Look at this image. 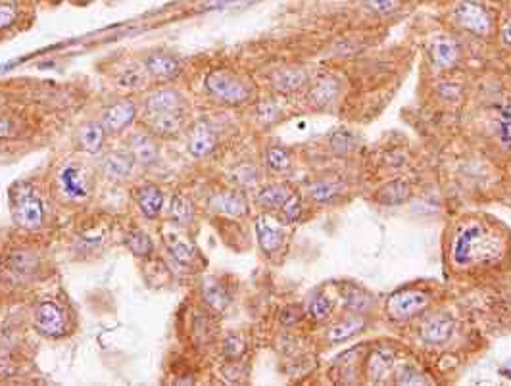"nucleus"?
I'll use <instances>...</instances> for the list:
<instances>
[{
  "instance_id": "nucleus-1",
  "label": "nucleus",
  "mask_w": 511,
  "mask_h": 386,
  "mask_svg": "<svg viewBox=\"0 0 511 386\" xmlns=\"http://www.w3.org/2000/svg\"><path fill=\"white\" fill-rule=\"evenodd\" d=\"M450 254L456 267H467L475 262H490L498 256V239L488 233L479 221H467L452 240Z\"/></svg>"
},
{
  "instance_id": "nucleus-2",
  "label": "nucleus",
  "mask_w": 511,
  "mask_h": 386,
  "mask_svg": "<svg viewBox=\"0 0 511 386\" xmlns=\"http://www.w3.org/2000/svg\"><path fill=\"white\" fill-rule=\"evenodd\" d=\"M12 217L21 229H39L43 225V200L37 197L31 184L18 183L12 187Z\"/></svg>"
},
{
  "instance_id": "nucleus-3",
  "label": "nucleus",
  "mask_w": 511,
  "mask_h": 386,
  "mask_svg": "<svg viewBox=\"0 0 511 386\" xmlns=\"http://www.w3.org/2000/svg\"><path fill=\"white\" fill-rule=\"evenodd\" d=\"M209 94L223 104H242L250 96V89L240 75L229 69H216L206 77Z\"/></svg>"
},
{
  "instance_id": "nucleus-4",
  "label": "nucleus",
  "mask_w": 511,
  "mask_h": 386,
  "mask_svg": "<svg viewBox=\"0 0 511 386\" xmlns=\"http://www.w3.org/2000/svg\"><path fill=\"white\" fill-rule=\"evenodd\" d=\"M429 304V295L423 290H413V288H406V290H398L390 296L387 302V313L388 317L395 321H404V319L413 317L415 313H419L423 307Z\"/></svg>"
},
{
  "instance_id": "nucleus-5",
  "label": "nucleus",
  "mask_w": 511,
  "mask_h": 386,
  "mask_svg": "<svg viewBox=\"0 0 511 386\" xmlns=\"http://www.w3.org/2000/svg\"><path fill=\"white\" fill-rule=\"evenodd\" d=\"M456 21L463 29L471 31L475 35H488L492 29V19L488 16L485 8L473 2V0H463L456 6Z\"/></svg>"
},
{
  "instance_id": "nucleus-6",
  "label": "nucleus",
  "mask_w": 511,
  "mask_h": 386,
  "mask_svg": "<svg viewBox=\"0 0 511 386\" xmlns=\"http://www.w3.org/2000/svg\"><path fill=\"white\" fill-rule=\"evenodd\" d=\"M58 183L62 187L64 194L71 200H85L89 197V181L81 166L68 164L58 173Z\"/></svg>"
},
{
  "instance_id": "nucleus-7",
  "label": "nucleus",
  "mask_w": 511,
  "mask_h": 386,
  "mask_svg": "<svg viewBox=\"0 0 511 386\" xmlns=\"http://www.w3.org/2000/svg\"><path fill=\"white\" fill-rule=\"evenodd\" d=\"M35 327L44 337H60L64 332V313L54 302H41L35 312Z\"/></svg>"
},
{
  "instance_id": "nucleus-8",
  "label": "nucleus",
  "mask_w": 511,
  "mask_h": 386,
  "mask_svg": "<svg viewBox=\"0 0 511 386\" xmlns=\"http://www.w3.org/2000/svg\"><path fill=\"white\" fill-rule=\"evenodd\" d=\"M144 68H147L150 77L160 81L175 79V77L183 71L181 61H179L175 56L164 54V52H156V54L148 56L147 60H144Z\"/></svg>"
},
{
  "instance_id": "nucleus-9",
  "label": "nucleus",
  "mask_w": 511,
  "mask_h": 386,
  "mask_svg": "<svg viewBox=\"0 0 511 386\" xmlns=\"http://www.w3.org/2000/svg\"><path fill=\"white\" fill-rule=\"evenodd\" d=\"M183 110V96L173 89H162L154 91L147 99L148 116H162V114H173Z\"/></svg>"
},
{
  "instance_id": "nucleus-10",
  "label": "nucleus",
  "mask_w": 511,
  "mask_h": 386,
  "mask_svg": "<svg viewBox=\"0 0 511 386\" xmlns=\"http://www.w3.org/2000/svg\"><path fill=\"white\" fill-rule=\"evenodd\" d=\"M209 208L217 212V214L231 215V217H239V215L247 214V198L242 197V192L239 190H225L219 192L209 200Z\"/></svg>"
},
{
  "instance_id": "nucleus-11",
  "label": "nucleus",
  "mask_w": 511,
  "mask_h": 386,
  "mask_svg": "<svg viewBox=\"0 0 511 386\" xmlns=\"http://www.w3.org/2000/svg\"><path fill=\"white\" fill-rule=\"evenodd\" d=\"M133 119H135V104L129 100L117 102V104L106 108L102 114V125L106 131H111V133L125 129Z\"/></svg>"
},
{
  "instance_id": "nucleus-12",
  "label": "nucleus",
  "mask_w": 511,
  "mask_h": 386,
  "mask_svg": "<svg viewBox=\"0 0 511 386\" xmlns=\"http://www.w3.org/2000/svg\"><path fill=\"white\" fill-rule=\"evenodd\" d=\"M256 234H258L259 248L265 254H275L283 244V231L277 225H273V221L267 219L265 215L256 221Z\"/></svg>"
},
{
  "instance_id": "nucleus-13",
  "label": "nucleus",
  "mask_w": 511,
  "mask_h": 386,
  "mask_svg": "<svg viewBox=\"0 0 511 386\" xmlns=\"http://www.w3.org/2000/svg\"><path fill=\"white\" fill-rule=\"evenodd\" d=\"M137 204H139V209L144 217L154 219L164 208V194L156 184H144L137 190Z\"/></svg>"
},
{
  "instance_id": "nucleus-14",
  "label": "nucleus",
  "mask_w": 511,
  "mask_h": 386,
  "mask_svg": "<svg viewBox=\"0 0 511 386\" xmlns=\"http://www.w3.org/2000/svg\"><path fill=\"white\" fill-rule=\"evenodd\" d=\"M217 139L216 133L204 125V123H198L194 131L191 133V139H189V150L194 158H206L208 154H212L216 150Z\"/></svg>"
},
{
  "instance_id": "nucleus-15",
  "label": "nucleus",
  "mask_w": 511,
  "mask_h": 386,
  "mask_svg": "<svg viewBox=\"0 0 511 386\" xmlns=\"http://www.w3.org/2000/svg\"><path fill=\"white\" fill-rule=\"evenodd\" d=\"M454 332V321L448 315H437L427 321L421 329V337L429 344H444Z\"/></svg>"
},
{
  "instance_id": "nucleus-16",
  "label": "nucleus",
  "mask_w": 511,
  "mask_h": 386,
  "mask_svg": "<svg viewBox=\"0 0 511 386\" xmlns=\"http://www.w3.org/2000/svg\"><path fill=\"white\" fill-rule=\"evenodd\" d=\"M431 58L437 64L438 68L448 69L460 58V49H457L456 41H452L450 37H437L431 43Z\"/></svg>"
},
{
  "instance_id": "nucleus-17",
  "label": "nucleus",
  "mask_w": 511,
  "mask_h": 386,
  "mask_svg": "<svg viewBox=\"0 0 511 386\" xmlns=\"http://www.w3.org/2000/svg\"><path fill=\"white\" fill-rule=\"evenodd\" d=\"M104 125L96 122H89L85 125H81L79 131H77V141H79V147L85 150V152H99L102 144H104Z\"/></svg>"
},
{
  "instance_id": "nucleus-18",
  "label": "nucleus",
  "mask_w": 511,
  "mask_h": 386,
  "mask_svg": "<svg viewBox=\"0 0 511 386\" xmlns=\"http://www.w3.org/2000/svg\"><path fill=\"white\" fill-rule=\"evenodd\" d=\"M131 152H133V158L141 164H154L158 159V144L150 135H144V133H137V135L131 137Z\"/></svg>"
},
{
  "instance_id": "nucleus-19",
  "label": "nucleus",
  "mask_w": 511,
  "mask_h": 386,
  "mask_svg": "<svg viewBox=\"0 0 511 386\" xmlns=\"http://www.w3.org/2000/svg\"><path fill=\"white\" fill-rule=\"evenodd\" d=\"M290 194H292V192H290L287 184H267V187L259 190L256 200H258L259 206L265 209H281V206L287 202V198H289Z\"/></svg>"
},
{
  "instance_id": "nucleus-20",
  "label": "nucleus",
  "mask_w": 511,
  "mask_h": 386,
  "mask_svg": "<svg viewBox=\"0 0 511 386\" xmlns=\"http://www.w3.org/2000/svg\"><path fill=\"white\" fill-rule=\"evenodd\" d=\"M133 169V158L125 152H110L104 158V173L110 179H125Z\"/></svg>"
},
{
  "instance_id": "nucleus-21",
  "label": "nucleus",
  "mask_w": 511,
  "mask_h": 386,
  "mask_svg": "<svg viewBox=\"0 0 511 386\" xmlns=\"http://www.w3.org/2000/svg\"><path fill=\"white\" fill-rule=\"evenodd\" d=\"M410 192H412V189L406 181H392L377 192V200L382 206H398V204L406 202L410 198Z\"/></svg>"
},
{
  "instance_id": "nucleus-22",
  "label": "nucleus",
  "mask_w": 511,
  "mask_h": 386,
  "mask_svg": "<svg viewBox=\"0 0 511 386\" xmlns=\"http://www.w3.org/2000/svg\"><path fill=\"white\" fill-rule=\"evenodd\" d=\"M166 244L169 248V252L173 254V257L181 262V264H191L197 257V248L192 242L185 239V237H179V234H167Z\"/></svg>"
},
{
  "instance_id": "nucleus-23",
  "label": "nucleus",
  "mask_w": 511,
  "mask_h": 386,
  "mask_svg": "<svg viewBox=\"0 0 511 386\" xmlns=\"http://www.w3.org/2000/svg\"><path fill=\"white\" fill-rule=\"evenodd\" d=\"M365 327V321L362 317H348L344 319L342 323H337V325L329 331V340L331 342H344L348 338H352L354 335L362 331Z\"/></svg>"
},
{
  "instance_id": "nucleus-24",
  "label": "nucleus",
  "mask_w": 511,
  "mask_h": 386,
  "mask_svg": "<svg viewBox=\"0 0 511 386\" xmlns=\"http://www.w3.org/2000/svg\"><path fill=\"white\" fill-rule=\"evenodd\" d=\"M183 125V116L181 112H173V114H162V116L152 117V129L154 133L162 137H173L177 135Z\"/></svg>"
},
{
  "instance_id": "nucleus-25",
  "label": "nucleus",
  "mask_w": 511,
  "mask_h": 386,
  "mask_svg": "<svg viewBox=\"0 0 511 386\" xmlns=\"http://www.w3.org/2000/svg\"><path fill=\"white\" fill-rule=\"evenodd\" d=\"M37 257L29 252H14L12 256L8 257V269L16 275H31L37 271Z\"/></svg>"
},
{
  "instance_id": "nucleus-26",
  "label": "nucleus",
  "mask_w": 511,
  "mask_h": 386,
  "mask_svg": "<svg viewBox=\"0 0 511 386\" xmlns=\"http://www.w3.org/2000/svg\"><path fill=\"white\" fill-rule=\"evenodd\" d=\"M192 215H194V206L187 197H175L172 200V206H169V219L175 223V225H189L192 221Z\"/></svg>"
},
{
  "instance_id": "nucleus-27",
  "label": "nucleus",
  "mask_w": 511,
  "mask_h": 386,
  "mask_svg": "<svg viewBox=\"0 0 511 386\" xmlns=\"http://www.w3.org/2000/svg\"><path fill=\"white\" fill-rule=\"evenodd\" d=\"M125 246L139 257L150 256L152 250H154L152 239H150L144 231H139V229H137V231H131V233L125 237Z\"/></svg>"
},
{
  "instance_id": "nucleus-28",
  "label": "nucleus",
  "mask_w": 511,
  "mask_h": 386,
  "mask_svg": "<svg viewBox=\"0 0 511 386\" xmlns=\"http://www.w3.org/2000/svg\"><path fill=\"white\" fill-rule=\"evenodd\" d=\"M273 83H275V89H279V91L292 92L306 83V74H304L302 69H284V71L275 75Z\"/></svg>"
},
{
  "instance_id": "nucleus-29",
  "label": "nucleus",
  "mask_w": 511,
  "mask_h": 386,
  "mask_svg": "<svg viewBox=\"0 0 511 386\" xmlns=\"http://www.w3.org/2000/svg\"><path fill=\"white\" fill-rule=\"evenodd\" d=\"M342 190V184L340 183H331V181H319V183H314L308 187V194L309 198H314L315 202H331L337 194H340Z\"/></svg>"
},
{
  "instance_id": "nucleus-30",
  "label": "nucleus",
  "mask_w": 511,
  "mask_h": 386,
  "mask_svg": "<svg viewBox=\"0 0 511 386\" xmlns=\"http://www.w3.org/2000/svg\"><path fill=\"white\" fill-rule=\"evenodd\" d=\"M496 131H498V139L502 142V147L511 150V100L507 104H504L498 112V123H496Z\"/></svg>"
},
{
  "instance_id": "nucleus-31",
  "label": "nucleus",
  "mask_w": 511,
  "mask_h": 386,
  "mask_svg": "<svg viewBox=\"0 0 511 386\" xmlns=\"http://www.w3.org/2000/svg\"><path fill=\"white\" fill-rule=\"evenodd\" d=\"M204 300H206V304L212 310L223 312L229 304V296L219 284H206V288H204Z\"/></svg>"
},
{
  "instance_id": "nucleus-32",
  "label": "nucleus",
  "mask_w": 511,
  "mask_h": 386,
  "mask_svg": "<svg viewBox=\"0 0 511 386\" xmlns=\"http://www.w3.org/2000/svg\"><path fill=\"white\" fill-rule=\"evenodd\" d=\"M390 365H392V354H388V352H385V350L375 352V354L371 356V362H369L371 379L375 380L381 379L382 375L390 369Z\"/></svg>"
},
{
  "instance_id": "nucleus-33",
  "label": "nucleus",
  "mask_w": 511,
  "mask_h": 386,
  "mask_svg": "<svg viewBox=\"0 0 511 386\" xmlns=\"http://www.w3.org/2000/svg\"><path fill=\"white\" fill-rule=\"evenodd\" d=\"M147 74H144V69L129 68L119 75L117 83H119V86H124V89H142V86L147 85Z\"/></svg>"
},
{
  "instance_id": "nucleus-34",
  "label": "nucleus",
  "mask_w": 511,
  "mask_h": 386,
  "mask_svg": "<svg viewBox=\"0 0 511 386\" xmlns=\"http://www.w3.org/2000/svg\"><path fill=\"white\" fill-rule=\"evenodd\" d=\"M265 162H267V166L272 167L273 172H283V169L290 166V156L284 148L273 147L265 154Z\"/></svg>"
},
{
  "instance_id": "nucleus-35",
  "label": "nucleus",
  "mask_w": 511,
  "mask_h": 386,
  "mask_svg": "<svg viewBox=\"0 0 511 386\" xmlns=\"http://www.w3.org/2000/svg\"><path fill=\"white\" fill-rule=\"evenodd\" d=\"M337 92H339V86H337V83L331 79H325V81H321V83H317V86H315L314 92H312V96L315 99V102L327 104V102H331V100L337 96Z\"/></svg>"
},
{
  "instance_id": "nucleus-36",
  "label": "nucleus",
  "mask_w": 511,
  "mask_h": 386,
  "mask_svg": "<svg viewBox=\"0 0 511 386\" xmlns=\"http://www.w3.org/2000/svg\"><path fill=\"white\" fill-rule=\"evenodd\" d=\"M331 312H333V302L327 296H315L314 300L309 302V315L315 321H323L331 315Z\"/></svg>"
},
{
  "instance_id": "nucleus-37",
  "label": "nucleus",
  "mask_w": 511,
  "mask_h": 386,
  "mask_svg": "<svg viewBox=\"0 0 511 386\" xmlns=\"http://www.w3.org/2000/svg\"><path fill=\"white\" fill-rule=\"evenodd\" d=\"M300 214H302V202H300V198L296 197V194H290V197L287 198V202L281 206L283 221L284 223H294V221L300 217Z\"/></svg>"
},
{
  "instance_id": "nucleus-38",
  "label": "nucleus",
  "mask_w": 511,
  "mask_h": 386,
  "mask_svg": "<svg viewBox=\"0 0 511 386\" xmlns=\"http://www.w3.org/2000/svg\"><path fill=\"white\" fill-rule=\"evenodd\" d=\"M244 350H247V342H244L242 337H239V335H231V337L225 338V342H223V352H225V356H227L229 360H239V357L244 354Z\"/></svg>"
},
{
  "instance_id": "nucleus-39",
  "label": "nucleus",
  "mask_w": 511,
  "mask_h": 386,
  "mask_svg": "<svg viewBox=\"0 0 511 386\" xmlns=\"http://www.w3.org/2000/svg\"><path fill=\"white\" fill-rule=\"evenodd\" d=\"M346 306L354 307L357 312H364L365 307L371 306V298L362 296V292H357V290H350V292L346 295Z\"/></svg>"
},
{
  "instance_id": "nucleus-40",
  "label": "nucleus",
  "mask_w": 511,
  "mask_h": 386,
  "mask_svg": "<svg viewBox=\"0 0 511 386\" xmlns=\"http://www.w3.org/2000/svg\"><path fill=\"white\" fill-rule=\"evenodd\" d=\"M396 382H398V385H423L425 380L421 379L419 371H415L413 367H404L400 373H398Z\"/></svg>"
},
{
  "instance_id": "nucleus-41",
  "label": "nucleus",
  "mask_w": 511,
  "mask_h": 386,
  "mask_svg": "<svg viewBox=\"0 0 511 386\" xmlns=\"http://www.w3.org/2000/svg\"><path fill=\"white\" fill-rule=\"evenodd\" d=\"M365 4L369 8L371 12L375 14H390L396 8V0H365Z\"/></svg>"
},
{
  "instance_id": "nucleus-42",
  "label": "nucleus",
  "mask_w": 511,
  "mask_h": 386,
  "mask_svg": "<svg viewBox=\"0 0 511 386\" xmlns=\"http://www.w3.org/2000/svg\"><path fill=\"white\" fill-rule=\"evenodd\" d=\"M354 144H356V139L348 135V133H337V135L333 137V147L337 148L339 152H348V150L354 148Z\"/></svg>"
},
{
  "instance_id": "nucleus-43",
  "label": "nucleus",
  "mask_w": 511,
  "mask_h": 386,
  "mask_svg": "<svg viewBox=\"0 0 511 386\" xmlns=\"http://www.w3.org/2000/svg\"><path fill=\"white\" fill-rule=\"evenodd\" d=\"M16 21V10L10 4H0V31L12 27Z\"/></svg>"
},
{
  "instance_id": "nucleus-44",
  "label": "nucleus",
  "mask_w": 511,
  "mask_h": 386,
  "mask_svg": "<svg viewBox=\"0 0 511 386\" xmlns=\"http://www.w3.org/2000/svg\"><path fill=\"white\" fill-rule=\"evenodd\" d=\"M250 0H212V8H234V6H242L247 4Z\"/></svg>"
},
{
  "instance_id": "nucleus-45",
  "label": "nucleus",
  "mask_w": 511,
  "mask_h": 386,
  "mask_svg": "<svg viewBox=\"0 0 511 386\" xmlns=\"http://www.w3.org/2000/svg\"><path fill=\"white\" fill-rule=\"evenodd\" d=\"M502 39H504L505 44H510L511 46V19L504 25V29H502Z\"/></svg>"
},
{
  "instance_id": "nucleus-46",
  "label": "nucleus",
  "mask_w": 511,
  "mask_h": 386,
  "mask_svg": "<svg viewBox=\"0 0 511 386\" xmlns=\"http://www.w3.org/2000/svg\"><path fill=\"white\" fill-rule=\"evenodd\" d=\"M6 135H12V133H10V125H8V122H4V119H0V137Z\"/></svg>"
}]
</instances>
